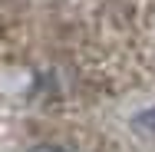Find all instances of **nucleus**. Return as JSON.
I'll return each mask as SVG.
<instances>
[{
    "label": "nucleus",
    "instance_id": "nucleus-2",
    "mask_svg": "<svg viewBox=\"0 0 155 152\" xmlns=\"http://www.w3.org/2000/svg\"><path fill=\"white\" fill-rule=\"evenodd\" d=\"M30 152H66V149H60V146H50V142H43V146H33Z\"/></svg>",
    "mask_w": 155,
    "mask_h": 152
},
{
    "label": "nucleus",
    "instance_id": "nucleus-1",
    "mask_svg": "<svg viewBox=\"0 0 155 152\" xmlns=\"http://www.w3.org/2000/svg\"><path fill=\"white\" fill-rule=\"evenodd\" d=\"M135 126L155 136V106H152V109H145V113H139V116H135Z\"/></svg>",
    "mask_w": 155,
    "mask_h": 152
}]
</instances>
